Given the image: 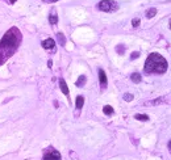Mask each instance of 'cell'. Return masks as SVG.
I'll list each match as a JSON object with an SVG mask.
<instances>
[{
	"mask_svg": "<svg viewBox=\"0 0 171 160\" xmlns=\"http://www.w3.org/2000/svg\"><path fill=\"white\" fill-rule=\"evenodd\" d=\"M22 35L19 28H11L8 32L4 34V37L0 39V66L5 63L12 55L16 53L19 49L20 43H21Z\"/></svg>",
	"mask_w": 171,
	"mask_h": 160,
	"instance_id": "cell-1",
	"label": "cell"
},
{
	"mask_svg": "<svg viewBox=\"0 0 171 160\" xmlns=\"http://www.w3.org/2000/svg\"><path fill=\"white\" fill-rule=\"evenodd\" d=\"M83 105H84V97L83 96H78L77 97V101H75V106H77L78 110H80Z\"/></svg>",
	"mask_w": 171,
	"mask_h": 160,
	"instance_id": "cell-9",
	"label": "cell"
},
{
	"mask_svg": "<svg viewBox=\"0 0 171 160\" xmlns=\"http://www.w3.org/2000/svg\"><path fill=\"white\" fill-rule=\"evenodd\" d=\"M57 38H58L59 45H62V46L66 45V38H65V35H63L62 33H58V34H57Z\"/></svg>",
	"mask_w": 171,
	"mask_h": 160,
	"instance_id": "cell-14",
	"label": "cell"
},
{
	"mask_svg": "<svg viewBox=\"0 0 171 160\" xmlns=\"http://www.w3.org/2000/svg\"><path fill=\"white\" fill-rule=\"evenodd\" d=\"M130 79H132V82H133V83H140L142 78H141V75L138 74V72H134V74L130 75Z\"/></svg>",
	"mask_w": 171,
	"mask_h": 160,
	"instance_id": "cell-12",
	"label": "cell"
},
{
	"mask_svg": "<svg viewBox=\"0 0 171 160\" xmlns=\"http://www.w3.org/2000/svg\"><path fill=\"white\" fill-rule=\"evenodd\" d=\"M116 51H117V53L120 54V55H122V54L125 53V47L122 46V45H118V46L116 47Z\"/></svg>",
	"mask_w": 171,
	"mask_h": 160,
	"instance_id": "cell-16",
	"label": "cell"
},
{
	"mask_svg": "<svg viewBox=\"0 0 171 160\" xmlns=\"http://www.w3.org/2000/svg\"><path fill=\"white\" fill-rule=\"evenodd\" d=\"M42 47H43V49H46V50L54 49V47H55V41L53 38H47V39H45V41L42 42Z\"/></svg>",
	"mask_w": 171,
	"mask_h": 160,
	"instance_id": "cell-6",
	"label": "cell"
},
{
	"mask_svg": "<svg viewBox=\"0 0 171 160\" xmlns=\"http://www.w3.org/2000/svg\"><path fill=\"white\" fill-rule=\"evenodd\" d=\"M103 112H104L105 115H112L113 114V108L111 105H105L104 108H103Z\"/></svg>",
	"mask_w": 171,
	"mask_h": 160,
	"instance_id": "cell-13",
	"label": "cell"
},
{
	"mask_svg": "<svg viewBox=\"0 0 171 160\" xmlns=\"http://www.w3.org/2000/svg\"><path fill=\"white\" fill-rule=\"evenodd\" d=\"M51 2H58V0H51Z\"/></svg>",
	"mask_w": 171,
	"mask_h": 160,
	"instance_id": "cell-23",
	"label": "cell"
},
{
	"mask_svg": "<svg viewBox=\"0 0 171 160\" xmlns=\"http://www.w3.org/2000/svg\"><path fill=\"white\" fill-rule=\"evenodd\" d=\"M99 82H100V87L101 88H107L108 80H107V75L104 72V70H99Z\"/></svg>",
	"mask_w": 171,
	"mask_h": 160,
	"instance_id": "cell-5",
	"label": "cell"
},
{
	"mask_svg": "<svg viewBox=\"0 0 171 160\" xmlns=\"http://www.w3.org/2000/svg\"><path fill=\"white\" fill-rule=\"evenodd\" d=\"M167 61L158 53H152L146 58L145 62V72L146 74H165L167 71Z\"/></svg>",
	"mask_w": 171,
	"mask_h": 160,
	"instance_id": "cell-2",
	"label": "cell"
},
{
	"mask_svg": "<svg viewBox=\"0 0 171 160\" xmlns=\"http://www.w3.org/2000/svg\"><path fill=\"white\" fill-rule=\"evenodd\" d=\"M170 29H171V21H170Z\"/></svg>",
	"mask_w": 171,
	"mask_h": 160,
	"instance_id": "cell-24",
	"label": "cell"
},
{
	"mask_svg": "<svg viewBox=\"0 0 171 160\" xmlns=\"http://www.w3.org/2000/svg\"><path fill=\"white\" fill-rule=\"evenodd\" d=\"M59 88H61V91L63 92V95H66V96H69V87H67V84L66 82L63 79H59Z\"/></svg>",
	"mask_w": 171,
	"mask_h": 160,
	"instance_id": "cell-7",
	"label": "cell"
},
{
	"mask_svg": "<svg viewBox=\"0 0 171 160\" xmlns=\"http://www.w3.org/2000/svg\"><path fill=\"white\" fill-rule=\"evenodd\" d=\"M51 65H53V62H51V61L47 62V66H49V67H51Z\"/></svg>",
	"mask_w": 171,
	"mask_h": 160,
	"instance_id": "cell-22",
	"label": "cell"
},
{
	"mask_svg": "<svg viewBox=\"0 0 171 160\" xmlns=\"http://www.w3.org/2000/svg\"><path fill=\"white\" fill-rule=\"evenodd\" d=\"M124 100H125V101H132V100H133V95L132 93H125L124 95Z\"/></svg>",
	"mask_w": 171,
	"mask_h": 160,
	"instance_id": "cell-17",
	"label": "cell"
},
{
	"mask_svg": "<svg viewBox=\"0 0 171 160\" xmlns=\"http://www.w3.org/2000/svg\"><path fill=\"white\" fill-rule=\"evenodd\" d=\"M49 21H50L51 25H55V24L58 22V16H57V13H55V9H51L50 16H49Z\"/></svg>",
	"mask_w": 171,
	"mask_h": 160,
	"instance_id": "cell-8",
	"label": "cell"
},
{
	"mask_svg": "<svg viewBox=\"0 0 171 160\" xmlns=\"http://www.w3.org/2000/svg\"><path fill=\"white\" fill-rule=\"evenodd\" d=\"M86 82H87V78L84 76V75H80V76H79V79L77 80V83H75V85L80 88V87H83V85H84V84H86Z\"/></svg>",
	"mask_w": 171,
	"mask_h": 160,
	"instance_id": "cell-10",
	"label": "cell"
},
{
	"mask_svg": "<svg viewBox=\"0 0 171 160\" xmlns=\"http://www.w3.org/2000/svg\"><path fill=\"white\" fill-rule=\"evenodd\" d=\"M138 57H140V53H138V51H134V53H132V55H130V59H137Z\"/></svg>",
	"mask_w": 171,
	"mask_h": 160,
	"instance_id": "cell-19",
	"label": "cell"
},
{
	"mask_svg": "<svg viewBox=\"0 0 171 160\" xmlns=\"http://www.w3.org/2000/svg\"><path fill=\"white\" fill-rule=\"evenodd\" d=\"M99 9L103 12H113L117 9V4L113 0H103L99 3Z\"/></svg>",
	"mask_w": 171,
	"mask_h": 160,
	"instance_id": "cell-3",
	"label": "cell"
},
{
	"mask_svg": "<svg viewBox=\"0 0 171 160\" xmlns=\"http://www.w3.org/2000/svg\"><path fill=\"white\" fill-rule=\"evenodd\" d=\"M7 2L9 4H13V3H16V0H7Z\"/></svg>",
	"mask_w": 171,
	"mask_h": 160,
	"instance_id": "cell-21",
	"label": "cell"
},
{
	"mask_svg": "<svg viewBox=\"0 0 171 160\" xmlns=\"http://www.w3.org/2000/svg\"><path fill=\"white\" fill-rule=\"evenodd\" d=\"M134 118L138 119V121H149V115H146V114H136Z\"/></svg>",
	"mask_w": 171,
	"mask_h": 160,
	"instance_id": "cell-15",
	"label": "cell"
},
{
	"mask_svg": "<svg viewBox=\"0 0 171 160\" xmlns=\"http://www.w3.org/2000/svg\"><path fill=\"white\" fill-rule=\"evenodd\" d=\"M42 160H61V154L54 148H49L43 155Z\"/></svg>",
	"mask_w": 171,
	"mask_h": 160,
	"instance_id": "cell-4",
	"label": "cell"
},
{
	"mask_svg": "<svg viewBox=\"0 0 171 160\" xmlns=\"http://www.w3.org/2000/svg\"><path fill=\"white\" fill-rule=\"evenodd\" d=\"M167 147H169V151L171 152V139H170V142H169V145H167Z\"/></svg>",
	"mask_w": 171,
	"mask_h": 160,
	"instance_id": "cell-20",
	"label": "cell"
},
{
	"mask_svg": "<svg viewBox=\"0 0 171 160\" xmlns=\"http://www.w3.org/2000/svg\"><path fill=\"white\" fill-rule=\"evenodd\" d=\"M132 25H133L134 28H137L138 25H140V18H134V20H132Z\"/></svg>",
	"mask_w": 171,
	"mask_h": 160,
	"instance_id": "cell-18",
	"label": "cell"
},
{
	"mask_svg": "<svg viewBox=\"0 0 171 160\" xmlns=\"http://www.w3.org/2000/svg\"><path fill=\"white\" fill-rule=\"evenodd\" d=\"M156 15H157V8H149V9L146 11V17L148 18H152Z\"/></svg>",
	"mask_w": 171,
	"mask_h": 160,
	"instance_id": "cell-11",
	"label": "cell"
}]
</instances>
